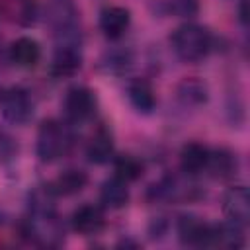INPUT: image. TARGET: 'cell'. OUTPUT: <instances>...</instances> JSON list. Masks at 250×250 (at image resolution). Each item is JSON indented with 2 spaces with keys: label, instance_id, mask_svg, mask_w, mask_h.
<instances>
[{
  "label": "cell",
  "instance_id": "1",
  "mask_svg": "<svg viewBox=\"0 0 250 250\" xmlns=\"http://www.w3.org/2000/svg\"><path fill=\"white\" fill-rule=\"evenodd\" d=\"M170 41H172V47H174L176 55L184 61H189V62L203 59L211 49L209 31L201 25H195V23L180 25L172 33Z\"/></svg>",
  "mask_w": 250,
  "mask_h": 250
},
{
  "label": "cell",
  "instance_id": "2",
  "mask_svg": "<svg viewBox=\"0 0 250 250\" xmlns=\"http://www.w3.org/2000/svg\"><path fill=\"white\" fill-rule=\"evenodd\" d=\"M66 148V135L57 121H45L37 135V154L41 160H55Z\"/></svg>",
  "mask_w": 250,
  "mask_h": 250
},
{
  "label": "cell",
  "instance_id": "3",
  "mask_svg": "<svg viewBox=\"0 0 250 250\" xmlns=\"http://www.w3.org/2000/svg\"><path fill=\"white\" fill-rule=\"evenodd\" d=\"M0 105H2V113L6 119L14 121V123H25L31 117L33 105L31 100L27 96L25 90L21 88H10L0 96Z\"/></svg>",
  "mask_w": 250,
  "mask_h": 250
},
{
  "label": "cell",
  "instance_id": "4",
  "mask_svg": "<svg viewBox=\"0 0 250 250\" xmlns=\"http://www.w3.org/2000/svg\"><path fill=\"white\" fill-rule=\"evenodd\" d=\"M178 232L182 242L186 244H199V246L217 244V227L205 225L195 217H182L178 221Z\"/></svg>",
  "mask_w": 250,
  "mask_h": 250
},
{
  "label": "cell",
  "instance_id": "5",
  "mask_svg": "<svg viewBox=\"0 0 250 250\" xmlns=\"http://www.w3.org/2000/svg\"><path fill=\"white\" fill-rule=\"evenodd\" d=\"M129 23H131L129 10H125L121 6H109L100 16V27H102L104 35L109 37V39L121 37L127 31Z\"/></svg>",
  "mask_w": 250,
  "mask_h": 250
},
{
  "label": "cell",
  "instance_id": "6",
  "mask_svg": "<svg viewBox=\"0 0 250 250\" xmlns=\"http://www.w3.org/2000/svg\"><path fill=\"white\" fill-rule=\"evenodd\" d=\"M225 211L230 217V221L244 225L250 217V197L244 186L230 188L225 195Z\"/></svg>",
  "mask_w": 250,
  "mask_h": 250
},
{
  "label": "cell",
  "instance_id": "7",
  "mask_svg": "<svg viewBox=\"0 0 250 250\" xmlns=\"http://www.w3.org/2000/svg\"><path fill=\"white\" fill-rule=\"evenodd\" d=\"M64 109L72 119H84L94 111V96L88 88L74 86L66 92Z\"/></svg>",
  "mask_w": 250,
  "mask_h": 250
},
{
  "label": "cell",
  "instance_id": "8",
  "mask_svg": "<svg viewBox=\"0 0 250 250\" xmlns=\"http://www.w3.org/2000/svg\"><path fill=\"white\" fill-rule=\"evenodd\" d=\"M72 227L82 234L98 232L104 227V213L96 205H82L72 215Z\"/></svg>",
  "mask_w": 250,
  "mask_h": 250
},
{
  "label": "cell",
  "instance_id": "9",
  "mask_svg": "<svg viewBox=\"0 0 250 250\" xmlns=\"http://www.w3.org/2000/svg\"><path fill=\"white\" fill-rule=\"evenodd\" d=\"M10 57L20 66H33V64H37V61L41 57L39 43L35 39H31V37H20L18 41L12 43Z\"/></svg>",
  "mask_w": 250,
  "mask_h": 250
},
{
  "label": "cell",
  "instance_id": "10",
  "mask_svg": "<svg viewBox=\"0 0 250 250\" xmlns=\"http://www.w3.org/2000/svg\"><path fill=\"white\" fill-rule=\"evenodd\" d=\"M100 197H102V203L109 209H119L127 203L129 199V189L125 186V180H121L119 176L115 178H109L102 184V189H100Z\"/></svg>",
  "mask_w": 250,
  "mask_h": 250
},
{
  "label": "cell",
  "instance_id": "11",
  "mask_svg": "<svg viewBox=\"0 0 250 250\" xmlns=\"http://www.w3.org/2000/svg\"><path fill=\"white\" fill-rule=\"evenodd\" d=\"M207 158H209V150L199 143H188V145H184V148L180 152L182 170L188 174L201 172L207 166Z\"/></svg>",
  "mask_w": 250,
  "mask_h": 250
},
{
  "label": "cell",
  "instance_id": "12",
  "mask_svg": "<svg viewBox=\"0 0 250 250\" xmlns=\"http://www.w3.org/2000/svg\"><path fill=\"white\" fill-rule=\"evenodd\" d=\"M82 64V57L74 47H61L53 59V72L57 76H70Z\"/></svg>",
  "mask_w": 250,
  "mask_h": 250
},
{
  "label": "cell",
  "instance_id": "13",
  "mask_svg": "<svg viewBox=\"0 0 250 250\" xmlns=\"http://www.w3.org/2000/svg\"><path fill=\"white\" fill-rule=\"evenodd\" d=\"M86 182H88V176L82 170H66L53 182L51 191L59 195H72V193L82 191Z\"/></svg>",
  "mask_w": 250,
  "mask_h": 250
},
{
  "label": "cell",
  "instance_id": "14",
  "mask_svg": "<svg viewBox=\"0 0 250 250\" xmlns=\"http://www.w3.org/2000/svg\"><path fill=\"white\" fill-rule=\"evenodd\" d=\"M51 21L57 31H70L76 23V10L70 0H53L51 2Z\"/></svg>",
  "mask_w": 250,
  "mask_h": 250
},
{
  "label": "cell",
  "instance_id": "15",
  "mask_svg": "<svg viewBox=\"0 0 250 250\" xmlns=\"http://www.w3.org/2000/svg\"><path fill=\"white\" fill-rule=\"evenodd\" d=\"M127 96H129V102L139 109V111H150L154 107V92L150 88L148 82L145 80H135L129 84L127 88Z\"/></svg>",
  "mask_w": 250,
  "mask_h": 250
},
{
  "label": "cell",
  "instance_id": "16",
  "mask_svg": "<svg viewBox=\"0 0 250 250\" xmlns=\"http://www.w3.org/2000/svg\"><path fill=\"white\" fill-rule=\"evenodd\" d=\"M178 98L180 102H184L186 105H199L205 102L207 98V92H205V86L195 80V78H186L178 84Z\"/></svg>",
  "mask_w": 250,
  "mask_h": 250
},
{
  "label": "cell",
  "instance_id": "17",
  "mask_svg": "<svg viewBox=\"0 0 250 250\" xmlns=\"http://www.w3.org/2000/svg\"><path fill=\"white\" fill-rule=\"evenodd\" d=\"M111 154H113V145H111L109 135H105V133H98L86 150L88 160L94 164H105L111 158Z\"/></svg>",
  "mask_w": 250,
  "mask_h": 250
},
{
  "label": "cell",
  "instance_id": "18",
  "mask_svg": "<svg viewBox=\"0 0 250 250\" xmlns=\"http://www.w3.org/2000/svg\"><path fill=\"white\" fill-rule=\"evenodd\" d=\"M207 166L211 168V172L219 178L230 176L236 168V158L232 156V152H229L227 148H219L215 152H209L207 158Z\"/></svg>",
  "mask_w": 250,
  "mask_h": 250
},
{
  "label": "cell",
  "instance_id": "19",
  "mask_svg": "<svg viewBox=\"0 0 250 250\" xmlns=\"http://www.w3.org/2000/svg\"><path fill=\"white\" fill-rule=\"evenodd\" d=\"M115 172H117V176L121 180L133 182V180L143 176V162L139 158H135V156H129V154L119 156L115 160Z\"/></svg>",
  "mask_w": 250,
  "mask_h": 250
},
{
  "label": "cell",
  "instance_id": "20",
  "mask_svg": "<svg viewBox=\"0 0 250 250\" xmlns=\"http://www.w3.org/2000/svg\"><path fill=\"white\" fill-rule=\"evenodd\" d=\"M127 66H129V55H125V53H111L109 55V62H107L109 70H123Z\"/></svg>",
  "mask_w": 250,
  "mask_h": 250
},
{
  "label": "cell",
  "instance_id": "21",
  "mask_svg": "<svg viewBox=\"0 0 250 250\" xmlns=\"http://www.w3.org/2000/svg\"><path fill=\"white\" fill-rule=\"evenodd\" d=\"M174 10L182 16H191L197 12V0H174Z\"/></svg>",
  "mask_w": 250,
  "mask_h": 250
},
{
  "label": "cell",
  "instance_id": "22",
  "mask_svg": "<svg viewBox=\"0 0 250 250\" xmlns=\"http://www.w3.org/2000/svg\"><path fill=\"white\" fill-rule=\"evenodd\" d=\"M238 18H240L242 23L248 21V2H246V0H242L240 6H238Z\"/></svg>",
  "mask_w": 250,
  "mask_h": 250
}]
</instances>
